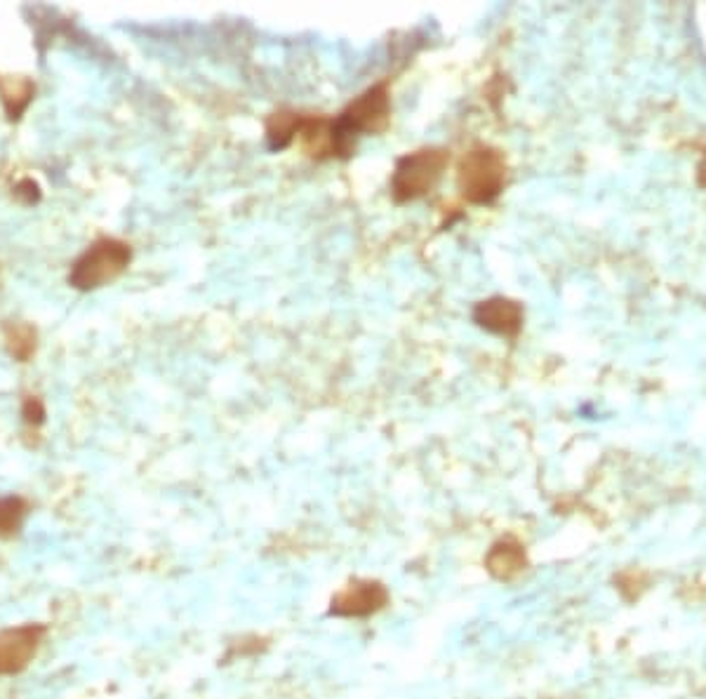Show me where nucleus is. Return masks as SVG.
Instances as JSON below:
<instances>
[{"label": "nucleus", "mask_w": 706, "mask_h": 699, "mask_svg": "<svg viewBox=\"0 0 706 699\" xmlns=\"http://www.w3.org/2000/svg\"><path fill=\"white\" fill-rule=\"evenodd\" d=\"M391 121L389 82L382 80L365 90L332 121V156L349 158L356 148V140L379 135Z\"/></svg>", "instance_id": "1"}, {"label": "nucleus", "mask_w": 706, "mask_h": 699, "mask_svg": "<svg viewBox=\"0 0 706 699\" xmlns=\"http://www.w3.org/2000/svg\"><path fill=\"white\" fill-rule=\"evenodd\" d=\"M507 185V158L499 148L478 144L462 158L457 170V187L464 201L487 206L499 198Z\"/></svg>", "instance_id": "2"}, {"label": "nucleus", "mask_w": 706, "mask_h": 699, "mask_svg": "<svg viewBox=\"0 0 706 699\" xmlns=\"http://www.w3.org/2000/svg\"><path fill=\"white\" fill-rule=\"evenodd\" d=\"M132 262V247L121 238H99L82 253L69 271V286L90 292L121 276Z\"/></svg>", "instance_id": "3"}, {"label": "nucleus", "mask_w": 706, "mask_h": 699, "mask_svg": "<svg viewBox=\"0 0 706 699\" xmlns=\"http://www.w3.org/2000/svg\"><path fill=\"white\" fill-rule=\"evenodd\" d=\"M448 168L445 148H419L408 156H402L391 175V198L396 203H410L417 198L427 196Z\"/></svg>", "instance_id": "4"}, {"label": "nucleus", "mask_w": 706, "mask_h": 699, "mask_svg": "<svg viewBox=\"0 0 706 699\" xmlns=\"http://www.w3.org/2000/svg\"><path fill=\"white\" fill-rule=\"evenodd\" d=\"M47 624H20L0 631V678L29 669L47 639Z\"/></svg>", "instance_id": "5"}, {"label": "nucleus", "mask_w": 706, "mask_h": 699, "mask_svg": "<svg viewBox=\"0 0 706 699\" xmlns=\"http://www.w3.org/2000/svg\"><path fill=\"white\" fill-rule=\"evenodd\" d=\"M389 589L377 579H353L344 589L332 596L330 614L346 620L373 618L379 610L389 606Z\"/></svg>", "instance_id": "6"}, {"label": "nucleus", "mask_w": 706, "mask_h": 699, "mask_svg": "<svg viewBox=\"0 0 706 699\" xmlns=\"http://www.w3.org/2000/svg\"><path fill=\"white\" fill-rule=\"evenodd\" d=\"M474 321L478 328L499 337H516L523 328V307L507 297H490L476 304Z\"/></svg>", "instance_id": "7"}, {"label": "nucleus", "mask_w": 706, "mask_h": 699, "mask_svg": "<svg viewBox=\"0 0 706 699\" xmlns=\"http://www.w3.org/2000/svg\"><path fill=\"white\" fill-rule=\"evenodd\" d=\"M485 568L499 581H511L528 570L526 546L514 537H504L490 546L485 556Z\"/></svg>", "instance_id": "8"}, {"label": "nucleus", "mask_w": 706, "mask_h": 699, "mask_svg": "<svg viewBox=\"0 0 706 699\" xmlns=\"http://www.w3.org/2000/svg\"><path fill=\"white\" fill-rule=\"evenodd\" d=\"M36 95V86L29 76H0V104L8 121H20Z\"/></svg>", "instance_id": "9"}, {"label": "nucleus", "mask_w": 706, "mask_h": 699, "mask_svg": "<svg viewBox=\"0 0 706 699\" xmlns=\"http://www.w3.org/2000/svg\"><path fill=\"white\" fill-rule=\"evenodd\" d=\"M3 340H5V348L8 354L20 360V363H29L33 356H36V348H38V330L33 328L26 321H10L3 325Z\"/></svg>", "instance_id": "10"}, {"label": "nucleus", "mask_w": 706, "mask_h": 699, "mask_svg": "<svg viewBox=\"0 0 706 699\" xmlns=\"http://www.w3.org/2000/svg\"><path fill=\"white\" fill-rule=\"evenodd\" d=\"M29 511H31V504L20 495H10L0 499V540H12L20 535Z\"/></svg>", "instance_id": "11"}, {"label": "nucleus", "mask_w": 706, "mask_h": 699, "mask_svg": "<svg viewBox=\"0 0 706 699\" xmlns=\"http://www.w3.org/2000/svg\"><path fill=\"white\" fill-rule=\"evenodd\" d=\"M22 418H24V424L31 426V429H38V426L45 424L47 410H45V403L41 401L38 396H26V398H24V403H22Z\"/></svg>", "instance_id": "12"}, {"label": "nucleus", "mask_w": 706, "mask_h": 699, "mask_svg": "<svg viewBox=\"0 0 706 699\" xmlns=\"http://www.w3.org/2000/svg\"><path fill=\"white\" fill-rule=\"evenodd\" d=\"M14 198L24 206H36L41 201V187L38 181H33L31 177L16 181L14 185Z\"/></svg>", "instance_id": "13"}, {"label": "nucleus", "mask_w": 706, "mask_h": 699, "mask_svg": "<svg viewBox=\"0 0 706 699\" xmlns=\"http://www.w3.org/2000/svg\"><path fill=\"white\" fill-rule=\"evenodd\" d=\"M697 185L706 189V152H704V156H702V160L697 165Z\"/></svg>", "instance_id": "14"}, {"label": "nucleus", "mask_w": 706, "mask_h": 699, "mask_svg": "<svg viewBox=\"0 0 706 699\" xmlns=\"http://www.w3.org/2000/svg\"><path fill=\"white\" fill-rule=\"evenodd\" d=\"M0 282H3V276H0Z\"/></svg>", "instance_id": "15"}]
</instances>
